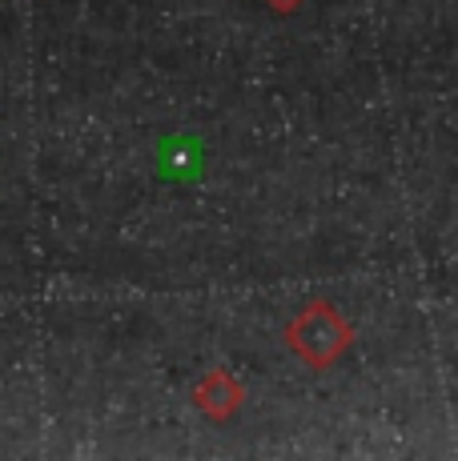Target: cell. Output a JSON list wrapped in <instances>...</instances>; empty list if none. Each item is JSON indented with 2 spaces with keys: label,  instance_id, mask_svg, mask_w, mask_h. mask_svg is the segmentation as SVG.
Instances as JSON below:
<instances>
[{
  "label": "cell",
  "instance_id": "obj_1",
  "mask_svg": "<svg viewBox=\"0 0 458 461\" xmlns=\"http://www.w3.org/2000/svg\"><path fill=\"white\" fill-rule=\"evenodd\" d=\"M350 337H354V333H350V325L342 321V317L334 313L325 301H314V305H306V313L298 317L294 325H289V345H294V349L302 353V357L310 361L314 369L338 361L342 353H346Z\"/></svg>",
  "mask_w": 458,
  "mask_h": 461
},
{
  "label": "cell",
  "instance_id": "obj_2",
  "mask_svg": "<svg viewBox=\"0 0 458 461\" xmlns=\"http://www.w3.org/2000/svg\"><path fill=\"white\" fill-rule=\"evenodd\" d=\"M197 405L209 413V418H229V413L237 410V402H242V389L234 385V377L222 374V369H214L206 381L197 385Z\"/></svg>",
  "mask_w": 458,
  "mask_h": 461
},
{
  "label": "cell",
  "instance_id": "obj_3",
  "mask_svg": "<svg viewBox=\"0 0 458 461\" xmlns=\"http://www.w3.org/2000/svg\"><path fill=\"white\" fill-rule=\"evenodd\" d=\"M270 5H274L278 13H289V8H298V5H302V0H270Z\"/></svg>",
  "mask_w": 458,
  "mask_h": 461
}]
</instances>
